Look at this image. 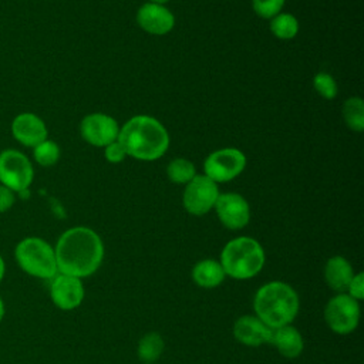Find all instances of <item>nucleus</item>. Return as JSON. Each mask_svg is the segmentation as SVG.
Here are the masks:
<instances>
[{"label":"nucleus","instance_id":"nucleus-1","mask_svg":"<svg viewBox=\"0 0 364 364\" xmlns=\"http://www.w3.org/2000/svg\"><path fill=\"white\" fill-rule=\"evenodd\" d=\"M54 253L58 273L82 279L95 273L101 266L104 245L92 229L75 226L58 237Z\"/></svg>","mask_w":364,"mask_h":364},{"label":"nucleus","instance_id":"nucleus-2","mask_svg":"<svg viewBox=\"0 0 364 364\" xmlns=\"http://www.w3.org/2000/svg\"><path fill=\"white\" fill-rule=\"evenodd\" d=\"M117 141L127 155L141 161L158 159L169 146V135L165 127L149 115L129 118L119 128Z\"/></svg>","mask_w":364,"mask_h":364},{"label":"nucleus","instance_id":"nucleus-3","mask_svg":"<svg viewBox=\"0 0 364 364\" xmlns=\"http://www.w3.org/2000/svg\"><path fill=\"white\" fill-rule=\"evenodd\" d=\"M256 317L270 328L290 324L299 311V296L283 282H270L262 286L253 299Z\"/></svg>","mask_w":364,"mask_h":364},{"label":"nucleus","instance_id":"nucleus-4","mask_svg":"<svg viewBox=\"0 0 364 364\" xmlns=\"http://www.w3.org/2000/svg\"><path fill=\"white\" fill-rule=\"evenodd\" d=\"M220 264L225 274L233 279H250L256 276L264 264L263 247L252 237H236L225 245L220 253Z\"/></svg>","mask_w":364,"mask_h":364},{"label":"nucleus","instance_id":"nucleus-5","mask_svg":"<svg viewBox=\"0 0 364 364\" xmlns=\"http://www.w3.org/2000/svg\"><path fill=\"white\" fill-rule=\"evenodd\" d=\"M14 259L24 273L37 279H53L58 273L54 247L37 236L21 239L14 247Z\"/></svg>","mask_w":364,"mask_h":364},{"label":"nucleus","instance_id":"nucleus-6","mask_svg":"<svg viewBox=\"0 0 364 364\" xmlns=\"http://www.w3.org/2000/svg\"><path fill=\"white\" fill-rule=\"evenodd\" d=\"M34 178V169L23 152L17 149H4L0 152V183L14 193L28 189Z\"/></svg>","mask_w":364,"mask_h":364},{"label":"nucleus","instance_id":"nucleus-7","mask_svg":"<svg viewBox=\"0 0 364 364\" xmlns=\"http://www.w3.org/2000/svg\"><path fill=\"white\" fill-rule=\"evenodd\" d=\"M324 318L330 330L337 334H348L354 331L360 320L358 300L347 293H338L326 304Z\"/></svg>","mask_w":364,"mask_h":364},{"label":"nucleus","instance_id":"nucleus-8","mask_svg":"<svg viewBox=\"0 0 364 364\" xmlns=\"http://www.w3.org/2000/svg\"><path fill=\"white\" fill-rule=\"evenodd\" d=\"M246 166V156L236 148H223L212 152L203 164L205 175L213 182L235 179Z\"/></svg>","mask_w":364,"mask_h":364},{"label":"nucleus","instance_id":"nucleus-9","mask_svg":"<svg viewBox=\"0 0 364 364\" xmlns=\"http://www.w3.org/2000/svg\"><path fill=\"white\" fill-rule=\"evenodd\" d=\"M219 196L218 183L206 175H195L183 191L182 202L185 209L195 216L208 213Z\"/></svg>","mask_w":364,"mask_h":364},{"label":"nucleus","instance_id":"nucleus-10","mask_svg":"<svg viewBox=\"0 0 364 364\" xmlns=\"http://www.w3.org/2000/svg\"><path fill=\"white\" fill-rule=\"evenodd\" d=\"M119 127L117 121L101 112L88 114L82 118L80 124V134L90 145L107 146L108 144L117 141Z\"/></svg>","mask_w":364,"mask_h":364},{"label":"nucleus","instance_id":"nucleus-11","mask_svg":"<svg viewBox=\"0 0 364 364\" xmlns=\"http://www.w3.org/2000/svg\"><path fill=\"white\" fill-rule=\"evenodd\" d=\"M218 218L228 229H242L249 223L250 208L246 199L239 193H219L216 203Z\"/></svg>","mask_w":364,"mask_h":364},{"label":"nucleus","instance_id":"nucleus-12","mask_svg":"<svg viewBox=\"0 0 364 364\" xmlns=\"http://www.w3.org/2000/svg\"><path fill=\"white\" fill-rule=\"evenodd\" d=\"M50 296L53 303L60 310L77 309L84 299V286L81 283V279L57 273L51 279Z\"/></svg>","mask_w":364,"mask_h":364},{"label":"nucleus","instance_id":"nucleus-13","mask_svg":"<svg viewBox=\"0 0 364 364\" xmlns=\"http://www.w3.org/2000/svg\"><path fill=\"white\" fill-rule=\"evenodd\" d=\"M11 134L17 142L34 148L47 139L48 131L44 121L33 112H21L11 122Z\"/></svg>","mask_w":364,"mask_h":364},{"label":"nucleus","instance_id":"nucleus-14","mask_svg":"<svg viewBox=\"0 0 364 364\" xmlns=\"http://www.w3.org/2000/svg\"><path fill=\"white\" fill-rule=\"evenodd\" d=\"M136 21L144 31L155 36L166 34L175 26L173 14L165 6L156 3L142 4L136 13Z\"/></svg>","mask_w":364,"mask_h":364},{"label":"nucleus","instance_id":"nucleus-15","mask_svg":"<svg viewBox=\"0 0 364 364\" xmlns=\"http://www.w3.org/2000/svg\"><path fill=\"white\" fill-rule=\"evenodd\" d=\"M273 328L266 326L256 316H242L233 324L235 338L249 347H257L264 343H270Z\"/></svg>","mask_w":364,"mask_h":364},{"label":"nucleus","instance_id":"nucleus-16","mask_svg":"<svg viewBox=\"0 0 364 364\" xmlns=\"http://www.w3.org/2000/svg\"><path fill=\"white\" fill-rule=\"evenodd\" d=\"M353 267L343 256H333L324 266V279L330 289L344 293L353 279Z\"/></svg>","mask_w":364,"mask_h":364},{"label":"nucleus","instance_id":"nucleus-17","mask_svg":"<svg viewBox=\"0 0 364 364\" xmlns=\"http://www.w3.org/2000/svg\"><path fill=\"white\" fill-rule=\"evenodd\" d=\"M270 344H273L279 353L287 358H294L303 351V337L299 330L290 324L273 328Z\"/></svg>","mask_w":364,"mask_h":364},{"label":"nucleus","instance_id":"nucleus-18","mask_svg":"<svg viewBox=\"0 0 364 364\" xmlns=\"http://www.w3.org/2000/svg\"><path fill=\"white\" fill-rule=\"evenodd\" d=\"M225 270L220 262L213 259H203L192 269V279L199 287L212 289L219 286L225 279Z\"/></svg>","mask_w":364,"mask_h":364},{"label":"nucleus","instance_id":"nucleus-19","mask_svg":"<svg viewBox=\"0 0 364 364\" xmlns=\"http://www.w3.org/2000/svg\"><path fill=\"white\" fill-rule=\"evenodd\" d=\"M136 351L141 361L151 364L161 357L164 351V340L158 333H148L139 340Z\"/></svg>","mask_w":364,"mask_h":364},{"label":"nucleus","instance_id":"nucleus-20","mask_svg":"<svg viewBox=\"0 0 364 364\" xmlns=\"http://www.w3.org/2000/svg\"><path fill=\"white\" fill-rule=\"evenodd\" d=\"M270 30L277 38L290 40L299 31V21L290 13H279L274 17H272Z\"/></svg>","mask_w":364,"mask_h":364},{"label":"nucleus","instance_id":"nucleus-21","mask_svg":"<svg viewBox=\"0 0 364 364\" xmlns=\"http://www.w3.org/2000/svg\"><path fill=\"white\" fill-rule=\"evenodd\" d=\"M343 117L346 124L355 132L364 129V102L358 97H351L344 102Z\"/></svg>","mask_w":364,"mask_h":364},{"label":"nucleus","instance_id":"nucleus-22","mask_svg":"<svg viewBox=\"0 0 364 364\" xmlns=\"http://www.w3.org/2000/svg\"><path fill=\"white\" fill-rule=\"evenodd\" d=\"M166 175L175 183H188L195 176V166L185 158H175L168 164Z\"/></svg>","mask_w":364,"mask_h":364},{"label":"nucleus","instance_id":"nucleus-23","mask_svg":"<svg viewBox=\"0 0 364 364\" xmlns=\"http://www.w3.org/2000/svg\"><path fill=\"white\" fill-rule=\"evenodd\" d=\"M33 156L38 165L51 166L60 158V146L54 141L46 139L33 148Z\"/></svg>","mask_w":364,"mask_h":364},{"label":"nucleus","instance_id":"nucleus-24","mask_svg":"<svg viewBox=\"0 0 364 364\" xmlns=\"http://www.w3.org/2000/svg\"><path fill=\"white\" fill-rule=\"evenodd\" d=\"M314 90L326 100H333L337 95V84L327 73H318L313 78Z\"/></svg>","mask_w":364,"mask_h":364},{"label":"nucleus","instance_id":"nucleus-25","mask_svg":"<svg viewBox=\"0 0 364 364\" xmlns=\"http://www.w3.org/2000/svg\"><path fill=\"white\" fill-rule=\"evenodd\" d=\"M284 0H253V9L257 16L272 18L282 10Z\"/></svg>","mask_w":364,"mask_h":364},{"label":"nucleus","instance_id":"nucleus-26","mask_svg":"<svg viewBox=\"0 0 364 364\" xmlns=\"http://www.w3.org/2000/svg\"><path fill=\"white\" fill-rule=\"evenodd\" d=\"M104 148H105V158H107L108 162L118 164V162H121L127 156L122 145L118 141H114V142L108 144Z\"/></svg>","mask_w":364,"mask_h":364},{"label":"nucleus","instance_id":"nucleus-27","mask_svg":"<svg viewBox=\"0 0 364 364\" xmlns=\"http://www.w3.org/2000/svg\"><path fill=\"white\" fill-rule=\"evenodd\" d=\"M347 294H350L355 300H361L364 296V274L357 273L353 276L348 287H347Z\"/></svg>","mask_w":364,"mask_h":364},{"label":"nucleus","instance_id":"nucleus-28","mask_svg":"<svg viewBox=\"0 0 364 364\" xmlns=\"http://www.w3.org/2000/svg\"><path fill=\"white\" fill-rule=\"evenodd\" d=\"M16 202V193L0 183V213L7 212Z\"/></svg>","mask_w":364,"mask_h":364},{"label":"nucleus","instance_id":"nucleus-29","mask_svg":"<svg viewBox=\"0 0 364 364\" xmlns=\"http://www.w3.org/2000/svg\"><path fill=\"white\" fill-rule=\"evenodd\" d=\"M4 274H6V262H4L3 256L0 255V283L4 279Z\"/></svg>","mask_w":364,"mask_h":364},{"label":"nucleus","instance_id":"nucleus-30","mask_svg":"<svg viewBox=\"0 0 364 364\" xmlns=\"http://www.w3.org/2000/svg\"><path fill=\"white\" fill-rule=\"evenodd\" d=\"M4 316H6V304H4V300H3V297L0 296V323L3 321Z\"/></svg>","mask_w":364,"mask_h":364},{"label":"nucleus","instance_id":"nucleus-31","mask_svg":"<svg viewBox=\"0 0 364 364\" xmlns=\"http://www.w3.org/2000/svg\"><path fill=\"white\" fill-rule=\"evenodd\" d=\"M166 1H169V0H149V3H156V4H164Z\"/></svg>","mask_w":364,"mask_h":364}]
</instances>
